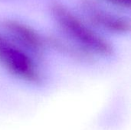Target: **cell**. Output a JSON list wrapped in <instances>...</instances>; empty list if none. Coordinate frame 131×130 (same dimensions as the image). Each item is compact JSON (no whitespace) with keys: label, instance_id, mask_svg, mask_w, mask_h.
<instances>
[{"label":"cell","instance_id":"8992f818","mask_svg":"<svg viewBox=\"0 0 131 130\" xmlns=\"http://www.w3.org/2000/svg\"><path fill=\"white\" fill-rule=\"evenodd\" d=\"M107 1L115 5L124 8H130V0H107Z\"/></svg>","mask_w":131,"mask_h":130},{"label":"cell","instance_id":"277c9868","mask_svg":"<svg viewBox=\"0 0 131 130\" xmlns=\"http://www.w3.org/2000/svg\"><path fill=\"white\" fill-rule=\"evenodd\" d=\"M81 5L89 19L96 25L117 34H125L130 31V22L127 18L104 9L91 0H84Z\"/></svg>","mask_w":131,"mask_h":130},{"label":"cell","instance_id":"3957f363","mask_svg":"<svg viewBox=\"0 0 131 130\" xmlns=\"http://www.w3.org/2000/svg\"><path fill=\"white\" fill-rule=\"evenodd\" d=\"M2 26L14 42H17L29 54L36 57H41L43 54L46 45L45 41L34 29L15 20L5 21Z\"/></svg>","mask_w":131,"mask_h":130},{"label":"cell","instance_id":"6da1fadb","mask_svg":"<svg viewBox=\"0 0 131 130\" xmlns=\"http://www.w3.org/2000/svg\"><path fill=\"white\" fill-rule=\"evenodd\" d=\"M51 12L58 24L77 44L91 54L108 57L114 54V48L107 41L83 23L64 5L53 3Z\"/></svg>","mask_w":131,"mask_h":130},{"label":"cell","instance_id":"7a4b0ae2","mask_svg":"<svg viewBox=\"0 0 131 130\" xmlns=\"http://www.w3.org/2000/svg\"><path fill=\"white\" fill-rule=\"evenodd\" d=\"M0 64L22 80L31 84L41 81V75L31 56L2 34H0Z\"/></svg>","mask_w":131,"mask_h":130},{"label":"cell","instance_id":"5b68a950","mask_svg":"<svg viewBox=\"0 0 131 130\" xmlns=\"http://www.w3.org/2000/svg\"><path fill=\"white\" fill-rule=\"evenodd\" d=\"M46 44L56 49L58 51L65 54L75 61L81 62L93 61V54L82 48L78 44H71L58 38L51 37L45 41Z\"/></svg>","mask_w":131,"mask_h":130}]
</instances>
